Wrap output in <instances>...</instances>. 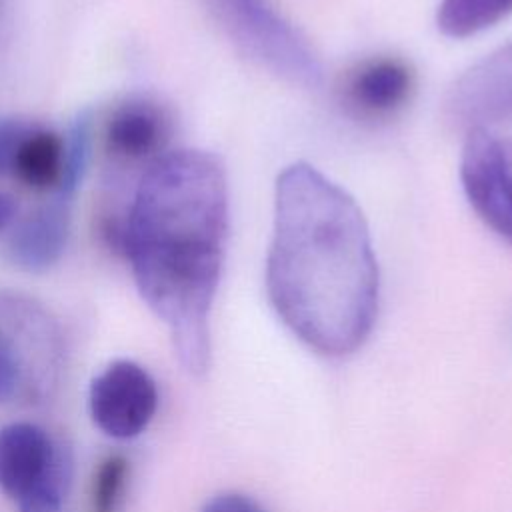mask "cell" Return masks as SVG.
Masks as SVG:
<instances>
[{"label": "cell", "mask_w": 512, "mask_h": 512, "mask_svg": "<svg viewBox=\"0 0 512 512\" xmlns=\"http://www.w3.org/2000/svg\"><path fill=\"white\" fill-rule=\"evenodd\" d=\"M378 262L356 200L306 162L276 180L266 292L278 318L324 356L358 350L378 314Z\"/></svg>", "instance_id": "6da1fadb"}, {"label": "cell", "mask_w": 512, "mask_h": 512, "mask_svg": "<svg viewBox=\"0 0 512 512\" xmlns=\"http://www.w3.org/2000/svg\"><path fill=\"white\" fill-rule=\"evenodd\" d=\"M228 238V182L218 156L166 152L148 166L124 222L122 250L150 310L168 326L180 364L210 366V310Z\"/></svg>", "instance_id": "7a4b0ae2"}, {"label": "cell", "mask_w": 512, "mask_h": 512, "mask_svg": "<svg viewBox=\"0 0 512 512\" xmlns=\"http://www.w3.org/2000/svg\"><path fill=\"white\" fill-rule=\"evenodd\" d=\"M216 6L236 42L252 58L290 82H322L318 56L268 0H216Z\"/></svg>", "instance_id": "3957f363"}, {"label": "cell", "mask_w": 512, "mask_h": 512, "mask_svg": "<svg viewBox=\"0 0 512 512\" xmlns=\"http://www.w3.org/2000/svg\"><path fill=\"white\" fill-rule=\"evenodd\" d=\"M464 194L480 220L512 246V138L470 128L462 148Z\"/></svg>", "instance_id": "277c9868"}, {"label": "cell", "mask_w": 512, "mask_h": 512, "mask_svg": "<svg viewBox=\"0 0 512 512\" xmlns=\"http://www.w3.org/2000/svg\"><path fill=\"white\" fill-rule=\"evenodd\" d=\"M158 408L152 376L132 360L108 364L90 384L88 410L92 422L108 436L128 440L146 430Z\"/></svg>", "instance_id": "5b68a950"}, {"label": "cell", "mask_w": 512, "mask_h": 512, "mask_svg": "<svg viewBox=\"0 0 512 512\" xmlns=\"http://www.w3.org/2000/svg\"><path fill=\"white\" fill-rule=\"evenodd\" d=\"M444 114L464 130L512 118V42L456 78L444 98Z\"/></svg>", "instance_id": "8992f818"}, {"label": "cell", "mask_w": 512, "mask_h": 512, "mask_svg": "<svg viewBox=\"0 0 512 512\" xmlns=\"http://www.w3.org/2000/svg\"><path fill=\"white\" fill-rule=\"evenodd\" d=\"M414 70L398 56H372L358 62L340 86L346 110L364 120L396 116L412 98Z\"/></svg>", "instance_id": "52a82bcc"}, {"label": "cell", "mask_w": 512, "mask_h": 512, "mask_svg": "<svg viewBox=\"0 0 512 512\" xmlns=\"http://www.w3.org/2000/svg\"><path fill=\"white\" fill-rule=\"evenodd\" d=\"M74 194L72 190L56 188L42 206L14 226L6 256L16 268L44 272L62 258L70 236Z\"/></svg>", "instance_id": "ba28073f"}, {"label": "cell", "mask_w": 512, "mask_h": 512, "mask_svg": "<svg viewBox=\"0 0 512 512\" xmlns=\"http://www.w3.org/2000/svg\"><path fill=\"white\" fill-rule=\"evenodd\" d=\"M62 448L32 422L0 428V490L16 504L24 500L52 472Z\"/></svg>", "instance_id": "9c48e42d"}, {"label": "cell", "mask_w": 512, "mask_h": 512, "mask_svg": "<svg viewBox=\"0 0 512 512\" xmlns=\"http://www.w3.org/2000/svg\"><path fill=\"white\" fill-rule=\"evenodd\" d=\"M168 118L160 106L148 100L120 104L108 120L106 142L110 152L126 160H142L164 148Z\"/></svg>", "instance_id": "30bf717a"}, {"label": "cell", "mask_w": 512, "mask_h": 512, "mask_svg": "<svg viewBox=\"0 0 512 512\" xmlns=\"http://www.w3.org/2000/svg\"><path fill=\"white\" fill-rule=\"evenodd\" d=\"M66 142L52 130L32 128L18 144L12 174L32 190L54 192L64 174Z\"/></svg>", "instance_id": "8fae6325"}, {"label": "cell", "mask_w": 512, "mask_h": 512, "mask_svg": "<svg viewBox=\"0 0 512 512\" xmlns=\"http://www.w3.org/2000/svg\"><path fill=\"white\" fill-rule=\"evenodd\" d=\"M512 14V0H442L436 26L448 38L474 36Z\"/></svg>", "instance_id": "7c38bea8"}, {"label": "cell", "mask_w": 512, "mask_h": 512, "mask_svg": "<svg viewBox=\"0 0 512 512\" xmlns=\"http://www.w3.org/2000/svg\"><path fill=\"white\" fill-rule=\"evenodd\" d=\"M70 478H72V458L68 448H62L46 480L16 504L18 512H60L70 490Z\"/></svg>", "instance_id": "4fadbf2b"}, {"label": "cell", "mask_w": 512, "mask_h": 512, "mask_svg": "<svg viewBox=\"0 0 512 512\" xmlns=\"http://www.w3.org/2000/svg\"><path fill=\"white\" fill-rule=\"evenodd\" d=\"M128 460L122 454H112L100 462L90 492L92 512H116L128 480Z\"/></svg>", "instance_id": "5bb4252c"}, {"label": "cell", "mask_w": 512, "mask_h": 512, "mask_svg": "<svg viewBox=\"0 0 512 512\" xmlns=\"http://www.w3.org/2000/svg\"><path fill=\"white\" fill-rule=\"evenodd\" d=\"M22 376V364L20 354L14 346V342L0 330V400L10 398Z\"/></svg>", "instance_id": "9a60e30c"}, {"label": "cell", "mask_w": 512, "mask_h": 512, "mask_svg": "<svg viewBox=\"0 0 512 512\" xmlns=\"http://www.w3.org/2000/svg\"><path fill=\"white\" fill-rule=\"evenodd\" d=\"M26 120L20 118H0V176L10 170L16 148L20 140L32 130Z\"/></svg>", "instance_id": "2e32d148"}, {"label": "cell", "mask_w": 512, "mask_h": 512, "mask_svg": "<svg viewBox=\"0 0 512 512\" xmlns=\"http://www.w3.org/2000/svg\"><path fill=\"white\" fill-rule=\"evenodd\" d=\"M200 512H264L262 506L246 494L224 492L210 498Z\"/></svg>", "instance_id": "e0dca14e"}, {"label": "cell", "mask_w": 512, "mask_h": 512, "mask_svg": "<svg viewBox=\"0 0 512 512\" xmlns=\"http://www.w3.org/2000/svg\"><path fill=\"white\" fill-rule=\"evenodd\" d=\"M16 216V202L10 194L0 192V232L12 224Z\"/></svg>", "instance_id": "ac0fdd59"}]
</instances>
